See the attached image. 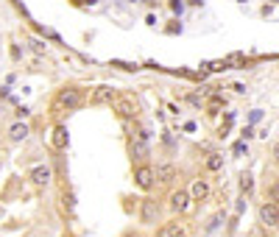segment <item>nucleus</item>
Returning a JSON list of instances; mask_svg holds the SVG:
<instances>
[{"label": "nucleus", "instance_id": "nucleus-1", "mask_svg": "<svg viewBox=\"0 0 279 237\" xmlns=\"http://www.w3.org/2000/svg\"><path fill=\"white\" fill-rule=\"evenodd\" d=\"M84 101V90L81 87H67V90L59 92V98H56V104L64 106V109H78Z\"/></svg>", "mask_w": 279, "mask_h": 237}, {"label": "nucleus", "instance_id": "nucleus-2", "mask_svg": "<svg viewBox=\"0 0 279 237\" xmlns=\"http://www.w3.org/2000/svg\"><path fill=\"white\" fill-rule=\"evenodd\" d=\"M153 167H148V165H140L137 170H134V184H137L140 190H151L153 187Z\"/></svg>", "mask_w": 279, "mask_h": 237}, {"label": "nucleus", "instance_id": "nucleus-3", "mask_svg": "<svg viewBox=\"0 0 279 237\" xmlns=\"http://www.w3.org/2000/svg\"><path fill=\"white\" fill-rule=\"evenodd\" d=\"M260 223H263V226H279V207L277 204H263V207H260Z\"/></svg>", "mask_w": 279, "mask_h": 237}, {"label": "nucleus", "instance_id": "nucleus-4", "mask_svg": "<svg viewBox=\"0 0 279 237\" xmlns=\"http://www.w3.org/2000/svg\"><path fill=\"white\" fill-rule=\"evenodd\" d=\"M190 201H193V198H190L187 190H176V193L170 195V209H173V212H187Z\"/></svg>", "mask_w": 279, "mask_h": 237}, {"label": "nucleus", "instance_id": "nucleus-5", "mask_svg": "<svg viewBox=\"0 0 279 237\" xmlns=\"http://www.w3.org/2000/svg\"><path fill=\"white\" fill-rule=\"evenodd\" d=\"M132 153H134V159H145L148 156V131H140L137 137H134Z\"/></svg>", "mask_w": 279, "mask_h": 237}, {"label": "nucleus", "instance_id": "nucleus-6", "mask_svg": "<svg viewBox=\"0 0 279 237\" xmlns=\"http://www.w3.org/2000/svg\"><path fill=\"white\" fill-rule=\"evenodd\" d=\"M156 215H159V204L151 201V198H145V201H142V209H140V221H142V223H153V221H156Z\"/></svg>", "mask_w": 279, "mask_h": 237}, {"label": "nucleus", "instance_id": "nucleus-7", "mask_svg": "<svg viewBox=\"0 0 279 237\" xmlns=\"http://www.w3.org/2000/svg\"><path fill=\"white\" fill-rule=\"evenodd\" d=\"M50 179H53V173H50L48 165H39L31 170V181H34L36 187H45V184H50Z\"/></svg>", "mask_w": 279, "mask_h": 237}, {"label": "nucleus", "instance_id": "nucleus-8", "mask_svg": "<svg viewBox=\"0 0 279 237\" xmlns=\"http://www.w3.org/2000/svg\"><path fill=\"white\" fill-rule=\"evenodd\" d=\"M115 112H118L120 118H134L137 104H134L132 98H118V101H115Z\"/></svg>", "mask_w": 279, "mask_h": 237}, {"label": "nucleus", "instance_id": "nucleus-9", "mask_svg": "<svg viewBox=\"0 0 279 237\" xmlns=\"http://www.w3.org/2000/svg\"><path fill=\"white\" fill-rule=\"evenodd\" d=\"M28 134H31V128H28V123H22V120H17V123L8 128V139H11V142H22Z\"/></svg>", "mask_w": 279, "mask_h": 237}, {"label": "nucleus", "instance_id": "nucleus-10", "mask_svg": "<svg viewBox=\"0 0 279 237\" xmlns=\"http://www.w3.org/2000/svg\"><path fill=\"white\" fill-rule=\"evenodd\" d=\"M207 195H209V184L204 179H195L193 187H190V198H193V201H204Z\"/></svg>", "mask_w": 279, "mask_h": 237}, {"label": "nucleus", "instance_id": "nucleus-11", "mask_svg": "<svg viewBox=\"0 0 279 237\" xmlns=\"http://www.w3.org/2000/svg\"><path fill=\"white\" fill-rule=\"evenodd\" d=\"M153 179H156V181H173L176 179V167L170 165V162H165V165H156V170H153Z\"/></svg>", "mask_w": 279, "mask_h": 237}, {"label": "nucleus", "instance_id": "nucleus-12", "mask_svg": "<svg viewBox=\"0 0 279 237\" xmlns=\"http://www.w3.org/2000/svg\"><path fill=\"white\" fill-rule=\"evenodd\" d=\"M112 98H115V90H112V87H106V84H104V87H98V90L92 92V104H95V106H101V104H109Z\"/></svg>", "mask_w": 279, "mask_h": 237}, {"label": "nucleus", "instance_id": "nucleus-13", "mask_svg": "<svg viewBox=\"0 0 279 237\" xmlns=\"http://www.w3.org/2000/svg\"><path fill=\"white\" fill-rule=\"evenodd\" d=\"M187 226H181V223H167V226H162L159 237H187Z\"/></svg>", "mask_w": 279, "mask_h": 237}, {"label": "nucleus", "instance_id": "nucleus-14", "mask_svg": "<svg viewBox=\"0 0 279 237\" xmlns=\"http://www.w3.org/2000/svg\"><path fill=\"white\" fill-rule=\"evenodd\" d=\"M64 145H67V131L59 125V128L53 131V148H64Z\"/></svg>", "mask_w": 279, "mask_h": 237}, {"label": "nucleus", "instance_id": "nucleus-15", "mask_svg": "<svg viewBox=\"0 0 279 237\" xmlns=\"http://www.w3.org/2000/svg\"><path fill=\"white\" fill-rule=\"evenodd\" d=\"M207 167H209V170H221V167H223V156H221V153H212V156L207 159Z\"/></svg>", "mask_w": 279, "mask_h": 237}, {"label": "nucleus", "instance_id": "nucleus-16", "mask_svg": "<svg viewBox=\"0 0 279 237\" xmlns=\"http://www.w3.org/2000/svg\"><path fill=\"white\" fill-rule=\"evenodd\" d=\"M251 187H254L251 176H249V173H243V176H240V190H243V193H251Z\"/></svg>", "mask_w": 279, "mask_h": 237}, {"label": "nucleus", "instance_id": "nucleus-17", "mask_svg": "<svg viewBox=\"0 0 279 237\" xmlns=\"http://www.w3.org/2000/svg\"><path fill=\"white\" fill-rule=\"evenodd\" d=\"M268 201L279 207V184H271V187H268Z\"/></svg>", "mask_w": 279, "mask_h": 237}, {"label": "nucleus", "instance_id": "nucleus-18", "mask_svg": "<svg viewBox=\"0 0 279 237\" xmlns=\"http://www.w3.org/2000/svg\"><path fill=\"white\" fill-rule=\"evenodd\" d=\"M221 218H223V215H215V218H212V223H209L207 229H209V232H212V229H215V226H218V223H221Z\"/></svg>", "mask_w": 279, "mask_h": 237}, {"label": "nucleus", "instance_id": "nucleus-19", "mask_svg": "<svg viewBox=\"0 0 279 237\" xmlns=\"http://www.w3.org/2000/svg\"><path fill=\"white\" fill-rule=\"evenodd\" d=\"M260 118H263V112H260V109H254V112H251V123H257Z\"/></svg>", "mask_w": 279, "mask_h": 237}, {"label": "nucleus", "instance_id": "nucleus-20", "mask_svg": "<svg viewBox=\"0 0 279 237\" xmlns=\"http://www.w3.org/2000/svg\"><path fill=\"white\" fill-rule=\"evenodd\" d=\"M271 153H274V159L279 162V142H277V145H274V151H271Z\"/></svg>", "mask_w": 279, "mask_h": 237}, {"label": "nucleus", "instance_id": "nucleus-21", "mask_svg": "<svg viewBox=\"0 0 279 237\" xmlns=\"http://www.w3.org/2000/svg\"><path fill=\"white\" fill-rule=\"evenodd\" d=\"M0 115H3V104H0Z\"/></svg>", "mask_w": 279, "mask_h": 237}]
</instances>
